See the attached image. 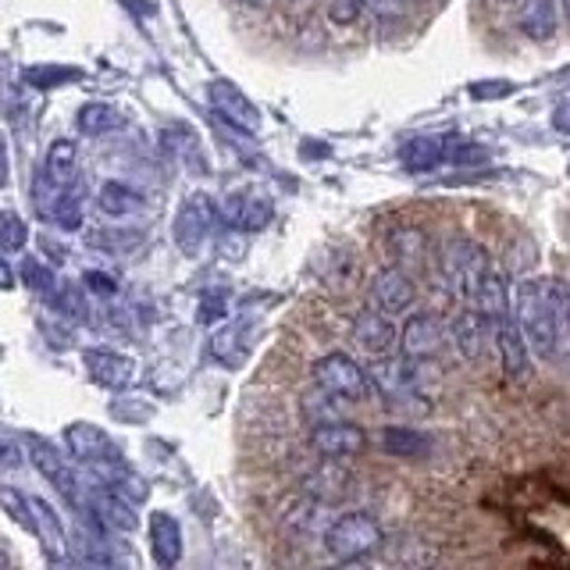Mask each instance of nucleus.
<instances>
[{
    "mask_svg": "<svg viewBox=\"0 0 570 570\" xmlns=\"http://www.w3.org/2000/svg\"><path fill=\"white\" fill-rule=\"evenodd\" d=\"M513 317L534 361H570V289L560 278H524L513 296Z\"/></svg>",
    "mask_w": 570,
    "mask_h": 570,
    "instance_id": "obj_1",
    "label": "nucleus"
},
{
    "mask_svg": "<svg viewBox=\"0 0 570 570\" xmlns=\"http://www.w3.org/2000/svg\"><path fill=\"white\" fill-rule=\"evenodd\" d=\"M492 272L489 249L474 239H445L439 249V278L460 303H471L481 289V282Z\"/></svg>",
    "mask_w": 570,
    "mask_h": 570,
    "instance_id": "obj_2",
    "label": "nucleus"
},
{
    "mask_svg": "<svg viewBox=\"0 0 570 570\" xmlns=\"http://www.w3.org/2000/svg\"><path fill=\"white\" fill-rule=\"evenodd\" d=\"M385 546V531L379 524V517H371L364 510L338 513L335 521L325 528V552L335 563H356L374 557Z\"/></svg>",
    "mask_w": 570,
    "mask_h": 570,
    "instance_id": "obj_3",
    "label": "nucleus"
},
{
    "mask_svg": "<svg viewBox=\"0 0 570 570\" xmlns=\"http://www.w3.org/2000/svg\"><path fill=\"white\" fill-rule=\"evenodd\" d=\"M218 222H222L218 218V204H214L207 193L186 196L183 207H178V214H175V225H171L178 254H183V257H200Z\"/></svg>",
    "mask_w": 570,
    "mask_h": 570,
    "instance_id": "obj_4",
    "label": "nucleus"
},
{
    "mask_svg": "<svg viewBox=\"0 0 570 570\" xmlns=\"http://www.w3.org/2000/svg\"><path fill=\"white\" fill-rule=\"evenodd\" d=\"M314 385L346 403H364L371 396L367 367L356 364L350 353H325L314 361Z\"/></svg>",
    "mask_w": 570,
    "mask_h": 570,
    "instance_id": "obj_5",
    "label": "nucleus"
},
{
    "mask_svg": "<svg viewBox=\"0 0 570 570\" xmlns=\"http://www.w3.org/2000/svg\"><path fill=\"white\" fill-rule=\"evenodd\" d=\"M76 186H79V147L71 139H53L40 171H36V183H32L36 210H40L50 196L76 189Z\"/></svg>",
    "mask_w": 570,
    "mask_h": 570,
    "instance_id": "obj_6",
    "label": "nucleus"
},
{
    "mask_svg": "<svg viewBox=\"0 0 570 570\" xmlns=\"http://www.w3.org/2000/svg\"><path fill=\"white\" fill-rule=\"evenodd\" d=\"M421 361H410V356H374L371 367H367V382L371 389H379L385 400H400V396H410V392L421 389Z\"/></svg>",
    "mask_w": 570,
    "mask_h": 570,
    "instance_id": "obj_7",
    "label": "nucleus"
},
{
    "mask_svg": "<svg viewBox=\"0 0 570 570\" xmlns=\"http://www.w3.org/2000/svg\"><path fill=\"white\" fill-rule=\"evenodd\" d=\"M207 104H210V111L218 115L225 125H232V129H239V132H257L261 129L257 104L249 100L236 82L210 79V86H207Z\"/></svg>",
    "mask_w": 570,
    "mask_h": 570,
    "instance_id": "obj_8",
    "label": "nucleus"
},
{
    "mask_svg": "<svg viewBox=\"0 0 570 570\" xmlns=\"http://www.w3.org/2000/svg\"><path fill=\"white\" fill-rule=\"evenodd\" d=\"M26 442H29L26 456L32 460V468L47 478V485L58 489L71 507H82V481H79L76 468H71V463L58 450H53V445H47L43 439H32L29 435Z\"/></svg>",
    "mask_w": 570,
    "mask_h": 570,
    "instance_id": "obj_9",
    "label": "nucleus"
},
{
    "mask_svg": "<svg viewBox=\"0 0 570 570\" xmlns=\"http://www.w3.org/2000/svg\"><path fill=\"white\" fill-rule=\"evenodd\" d=\"M364 445H367L364 428L346 421V417L321 421V424H314V432H311V450L321 460H350V456H361Z\"/></svg>",
    "mask_w": 570,
    "mask_h": 570,
    "instance_id": "obj_10",
    "label": "nucleus"
},
{
    "mask_svg": "<svg viewBox=\"0 0 570 570\" xmlns=\"http://www.w3.org/2000/svg\"><path fill=\"white\" fill-rule=\"evenodd\" d=\"M65 445H68V453L76 456L79 463H86L89 471H100V468H107V463L121 460V453H118V445L111 442V435H107L104 428L89 424V421L68 424L65 428Z\"/></svg>",
    "mask_w": 570,
    "mask_h": 570,
    "instance_id": "obj_11",
    "label": "nucleus"
},
{
    "mask_svg": "<svg viewBox=\"0 0 570 570\" xmlns=\"http://www.w3.org/2000/svg\"><path fill=\"white\" fill-rule=\"evenodd\" d=\"M492 346L499 353V364H503V374L510 382H524L531 374V350L521 335V325H517V317L507 314L499 317L492 325Z\"/></svg>",
    "mask_w": 570,
    "mask_h": 570,
    "instance_id": "obj_12",
    "label": "nucleus"
},
{
    "mask_svg": "<svg viewBox=\"0 0 570 570\" xmlns=\"http://www.w3.org/2000/svg\"><path fill=\"white\" fill-rule=\"evenodd\" d=\"M450 343L463 361H481V353L492 343V321L474 303H463L450 321Z\"/></svg>",
    "mask_w": 570,
    "mask_h": 570,
    "instance_id": "obj_13",
    "label": "nucleus"
},
{
    "mask_svg": "<svg viewBox=\"0 0 570 570\" xmlns=\"http://www.w3.org/2000/svg\"><path fill=\"white\" fill-rule=\"evenodd\" d=\"M371 303L389 317L406 314L417 303V285L403 267H382V272L371 278Z\"/></svg>",
    "mask_w": 570,
    "mask_h": 570,
    "instance_id": "obj_14",
    "label": "nucleus"
},
{
    "mask_svg": "<svg viewBox=\"0 0 570 570\" xmlns=\"http://www.w3.org/2000/svg\"><path fill=\"white\" fill-rule=\"evenodd\" d=\"M442 343H445V332L435 314H410L396 338L400 353L410 356V361H432V356H439Z\"/></svg>",
    "mask_w": 570,
    "mask_h": 570,
    "instance_id": "obj_15",
    "label": "nucleus"
},
{
    "mask_svg": "<svg viewBox=\"0 0 570 570\" xmlns=\"http://www.w3.org/2000/svg\"><path fill=\"white\" fill-rule=\"evenodd\" d=\"M218 218L225 222V228H239V232H261L267 228V222L275 218V204L261 193H232L228 200L218 207Z\"/></svg>",
    "mask_w": 570,
    "mask_h": 570,
    "instance_id": "obj_16",
    "label": "nucleus"
},
{
    "mask_svg": "<svg viewBox=\"0 0 570 570\" xmlns=\"http://www.w3.org/2000/svg\"><path fill=\"white\" fill-rule=\"evenodd\" d=\"M396 325H392V317L382 314L379 307H367L353 317V343L361 346L367 356H385L396 350Z\"/></svg>",
    "mask_w": 570,
    "mask_h": 570,
    "instance_id": "obj_17",
    "label": "nucleus"
},
{
    "mask_svg": "<svg viewBox=\"0 0 570 570\" xmlns=\"http://www.w3.org/2000/svg\"><path fill=\"white\" fill-rule=\"evenodd\" d=\"M86 513H94L104 528L121 531V534L136 531V524H139L136 503H132V499H125L121 492L107 489V485H97V489H94V495L86 499Z\"/></svg>",
    "mask_w": 570,
    "mask_h": 570,
    "instance_id": "obj_18",
    "label": "nucleus"
},
{
    "mask_svg": "<svg viewBox=\"0 0 570 570\" xmlns=\"http://www.w3.org/2000/svg\"><path fill=\"white\" fill-rule=\"evenodd\" d=\"M82 364L89 371V379L104 389H129L136 379V364L129 356H121L115 350H86L82 353Z\"/></svg>",
    "mask_w": 570,
    "mask_h": 570,
    "instance_id": "obj_19",
    "label": "nucleus"
},
{
    "mask_svg": "<svg viewBox=\"0 0 570 570\" xmlns=\"http://www.w3.org/2000/svg\"><path fill=\"white\" fill-rule=\"evenodd\" d=\"M350 471L343 468V460H321L311 474H303V492L317 503H338L343 495H350Z\"/></svg>",
    "mask_w": 570,
    "mask_h": 570,
    "instance_id": "obj_20",
    "label": "nucleus"
},
{
    "mask_svg": "<svg viewBox=\"0 0 570 570\" xmlns=\"http://www.w3.org/2000/svg\"><path fill=\"white\" fill-rule=\"evenodd\" d=\"M150 552L160 567H175L183 560V528L168 510L150 513Z\"/></svg>",
    "mask_w": 570,
    "mask_h": 570,
    "instance_id": "obj_21",
    "label": "nucleus"
},
{
    "mask_svg": "<svg viewBox=\"0 0 570 570\" xmlns=\"http://www.w3.org/2000/svg\"><path fill=\"white\" fill-rule=\"evenodd\" d=\"M210 353H214V361L225 364L228 371H236L246 364V356H249V335H246V321H228V325H222L218 332H214L210 338Z\"/></svg>",
    "mask_w": 570,
    "mask_h": 570,
    "instance_id": "obj_22",
    "label": "nucleus"
},
{
    "mask_svg": "<svg viewBox=\"0 0 570 570\" xmlns=\"http://www.w3.org/2000/svg\"><path fill=\"white\" fill-rule=\"evenodd\" d=\"M517 4H521V29L528 40L546 43L557 36V26H560L557 0H517Z\"/></svg>",
    "mask_w": 570,
    "mask_h": 570,
    "instance_id": "obj_23",
    "label": "nucleus"
},
{
    "mask_svg": "<svg viewBox=\"0 0 570 570\" xmlns=\"http://www.w3.org/2000/svg\"><path fill=\"white\" fill-rule=\"evenodd\" d=\"M471 303H474V307H478L481 314H485V317L492 321V325H495L499 317L513 314V296H510V285H507V278H503V275L495 272V267H492V272L485 275V282H481V289H478V296H474Z\"/></svg>",
    "mask_w": 570,
    "mask_h": 570,
    "instance_id": "obj_24",
    "label": "nucleus"
},
{
    "mask_svg": "<svg viewBox=\"0 0 570 570\" xmlns=\"http://www.w3.org/2000/svg\"><path fill=\"white\" fill-rule=\"evenodd\" d=\"M382 445L389 456H400V460H421L432 453V439L406 424H389L382 432Z\"/></svg>",
    "mask_w": 570,
    "mask_h": 570,
    "instance_id": "obj_25",
    "label": "nucleus"
},
{
    "mask_svg": "<svg viewBox=\"0 0 570 570\" xmlns=\"http://www.w3.org/2000/svg\"><path fill=\"white\" fill-rule=\"evenodd\" d=\"M400 160L406 171H432L445 160V139L442 136H417V139H406Z\"/></svg>",
    "mask_w": 570,
    "mask_h": 570,
    "instance_id": "obj_26",
    "label": "nucleus"
},
{
    "mask_svg": "<svg viewBox=\"0 0 570 570\" xmlns=\"http://www.w3.org/2000/svg\"><path fill=\"white\" fill-rule=\"evenodd\" d=\"M97 207L100 214H107V218H125V214H136L142 210V193L125 186V183H104L100 193H97Z\"/></svg>",
    "mask_w": 570,
    "mask_h": 570,
    "instance_id": "obj_27",
    "label": "nucleus"
},
{
    "mask_svg": "<svg viewBox=\"0 0 570 570\" xmlns=\"http://www.w3.org/2000/svg\"><path fill=\"white\" fill-rule=\"evenodd\" d=\"M89 246L104 249V254H132L136 246H142V239H147V232L142 228H97L89 232Z\"/></svg>",
    "mask_w": 570,
    "mask_h": 570,
    "instance_id": "obj_28",
    "label": "nucleus"
},
{
    "mask_svg": "<svg viewBox=\"0 0 570 570\" xmlns=\"http://www.w3.org/2000/svg\"><path fill=\"white\" fill-rule=\"evenodd\" d=\"M76 125H79L82 136H104V132L118 129L121 115H118V107L104 104V100H94V104H82V111L76 115Z\"/></svg>",
    "mask_w": 570,
    "mask_h": 570,
    "instance_id": "obj_29",
    "label": "nucleus"
},
{
    "mask_svg": "<svg viewBox=\"0 0 570 570\" xmlns=\"http://www.w3.org/2000/svg\"><path fill=\"white\" fill-rule=\"evenodd\" d=\"M29 510H32V534H40L47 546H65V528H61V517L53 513V507H47V499L40 495H29Z\"/></svg>",
    "mask_w": 570,
    "mask_h": 570,
    "instance_id": "obj_30",
    "label": "nucleus"
},
{
    "mask_svg": "<svg viewBox=\"0 0 570 570\" xmlns=\"http://www.w3.org/2000/svg\"><path fill=\"white\" fill-rule=\"evenodd\" d=\"M29 246V225L18 210H0V249L22 254Z\"/></svg>",
    "mask_w": 570,
    "mask_h": 570,
    "instance_id": "obj_31",
    "label": "nucleus"
},
{
    "mask_svg": "<svg viewBox=\"0 0 570 570\" xmlns=\"http://www.w3.org/2000/svg\"><path fill=\"white\" fill-rule=\"evenodd\" d=\"M343 403H346V400H338V396H332V392L317 389L314 396H307V403H303V414H307L314 424H321V421H335V417H343Z\"/></svg>",
    "mask_w": 570,
    "mask_h": 570,
    "instance_id": "obj_32",
    "label": "nucleus"
},
{
    "mask_svg": "<svg viewBox=\"0 0 570 570\" xmlns=\"http://www.w3.org/2000/svg\"><path fill=\"white\" fill-rule=\"evenodd\" d=\"M22 282L29 285V289L36 293H53V272L47 267V261H36V257H26L22 261Z\"/></svg>",
    "mask_w": 570,
    "mask_h": 570,
    "instance_id": "obj_33",
    "label": "nucleus"
},
{
    "mask_svg": "<svg viewBox=\"0 0 570 570\" xmlns=\"http://www.w3.org/2000/svg\"><path fill=\"white\" fill-rule=\"evenodd\" d=\"M53 307L65 314H82V296L76 293V285H65V289H53Z\"/></svg>",
    "mask_w": 570,
    "mask_h": 570,
    "instance_id": "obj_34",
    "label": "nucleus"
},
{
    "mask_svg": "<svg viewBox=\"0 0 570 570\" xmlns=\"http://www.w3.org/2000/svg\"><path fill=\"white\" fill-rule=\"evenodd\" d=\"M361 11H364V0H335L328 14H332V22L350 26L353 18H361Z\"/></svg>",
    "mask_w": 570,
    "mask_h": 570,
    "instance_id": "obj_35",
    "label": "nucleus"
},
{
    "mask_svg": "<svg viewBox=\"0 0 570 570\" xmlns=\"http://www.w3.org/2000/svg\"><path fill=\"white\" fill-rule=\"evenodd\" d=\"M364 11H371L374 18L389 22V18H400L403 14V0H364Z\"/></svg>",
    "mask_w": 570,
    "mask_h": 570,
    "instance_id": "obj_36",
    "label": "nucleus"
},
{
    "mask_svg": "<svg viewBox=\"0 0 570 570\" xmlns=\"http://www.w3.org/2000/svg\"><path fill=\"white\" fill-rule=\"evenodd\" d=\"M82 282L89 285V293H97V296H115L118 293V285L111 275H104V272H86Z\"/></svg>",
    "mask_w": 570,
    "mask_h": 570,
    "instance_id": "obj_37",
    "label": "nucleus"
},
{
    "mask_svg": "<svg viewBox=\"0 0 570 570\" xmlns=\"http://www.w3.org/2000/svg\"><path fill=\"white\" fill-rule=\"evenodd\" d=\"M26 463V453L14 442H0V471H18Z\"/></svg>",
    "mask_w": 570,
    "mask_h": 570,
    "instance_id": "obj_38",
    "label": "nucleus"
},
{
    "mask_svg": "<svg viewBox=\"0 0 570 570\" xmlns=\"http://www.w3.org/2000/svg\"><path fill=\"white\" fill-rule=\"evenodd\" d=\"M14 267L8 264V257L4 254H0V293H11L14 289Z\"/></svg>",
    "mask_w": 570,
    "mask_h": 570,
    "instance_id": "obj_39",
    "label": "nucleus"
},
{
    "mask_svg": "<svg viewBox=\"0 0 570 570\" xmlns=\"http://www.w3.org/2000/svg\"><path fill=\"white\" fill-rule=\"evenodd\" d=\"M11 183V160H8V142L0 136V189Z\"/></svg>",
    "mask_w": 570,
    "mask_h": 570,
    "instance_id": "obj_40",
    "label": "nucleus"
},
{
    "mask_svg": "<svg viewBox=\"0 0 570 570\" xmlns=\"http://www.w3.org/2000/svg\"><path fill=\"white\" fill-rule=\"evenodd\" d=\"M552 125H557L560 132H570V100L557 107V115H552Z\"/></svg>",
    "mask_w": 570,
    "mask_h": 570,
    "instance_id": "obj_41",
    "label": "nucleus"
},
{
    "mask_svg": "<svg viewBox=\"0 0 570 570\" xmlns=\"http://www.w3.org/2000/svg\"><path fill=\"white\" fill-rule=\"evenodd\" d=\"M557 8H560V18H563V22H570V0H557Z\"/></svg>",
    "mask_w": 570,
    "mask_h": 570,
    "instance_id": "obj_42",
    "label": "nucleus"
},
{
    "mask_svg": "<svg viewBox=\"0 0 570 570\" xmlns=\"http://www.w3.org/2000/svg\"><path fill=\"white\" fill-rule=\"evenodd\" d=\"M0 567H11V557H8V552H0Z\"/></svg>",
    "mask_w": 570,
    "mask_h": 570,
    "instance_id": "obj_43",
    "label": "nucleus"
},
{
    "mask_svg": "<svg viewBox=\"0 0 570 570\" xmlns=\"http://www.w3.org/2000/svg\"><path fill=\"white\" fill-rule=\"evenodd\" d=\"M499 4H517V0H499Z\"/></svg>",
    "mask_w": 570,
    "mask_h": 570,
    "instance_id": "obj_44",
    "label": "nucleus"
},
{
    "mask_svg": "<svg viewBox=\"0 0 570 570\" xmlns=\"http://www.w3.org/2000/svg\"><path fill=\"white\" fill-rule=\"evenodd\" d=\"M417 4H424V0H417Z\"/></svg>",
    "mask_w": 570,
    "mask_h": 570,
    "instance_id": "obj_45",
    "label": "nucleus"
}]
</instances>
